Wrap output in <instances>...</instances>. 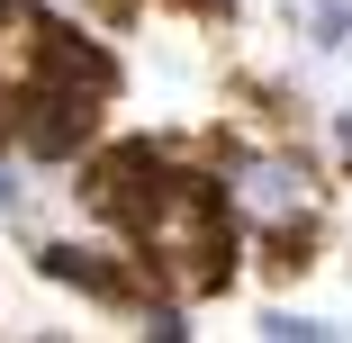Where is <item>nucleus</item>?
Instances as JSON below:
<instances>
[{
    "label": "nucleus",
    "mask_w": 352,
    "mask_h": 343,
    "mask_svg": "<svg viewBox=\"0 0 352 343\" xmlns=\"http://www.w3.org/2000/svg\"><path fill=\"white\" fill-rule=\"evenodd\" d=\"M226 199H235V217L262 226V235L307 226V217H316V181H307L289 154H244V163L226 172Z\"/></svg>",
    "instance_id": "1"
},
{
    "label": "nucleus",
    "mask_w": 352,
    "mask_h": 343,
    "mask_svg": "<svg viewBox=\"0 0 352 343\" xmlns=\"http://www.w3.org/2000/svg\"><path fill=\"white\" fill-rule=\"evenodd\" d=\"M45 280H73V289H91V298H126V271L73 253V244H54V253H45Z\"/></svg>",
    "instance_id": "2"
},
{
    "label": "nucleus",
    "mask_w": 352,
    "mask_h": 343,
    "mask_svg": "<svg viewBox=\"0 0 352 343\" xmlns=\"http://www.w3.org/2000/svg\"><path fill=\"white\" fill-rule=\"evenodd\" d=\"M307 27H316V45H343V36H352V10H343V0H316Z\"/></svg>",
    "instance_id": "3"
},
{
    "label": "nucleus",
    "mask_w": 352,
    "mask_h": 343,
    "mask_svg": "<svg viewBox=\"0 0 352 343\" xmlns=\"http://www.w3.org/2000/svg\"><path fill=\"white\" fill-rule=\"evenodd\" d=\"M271 334H280V343H316L325 325H316V316H271Z\"/></svg>",
    "instance_id": "4"
},
{
    "label": "nucleus",
    "mask_w": 352,
    "mask_h": 343,
    "mask_svg": "<svg viewBox=\"0 0 352 343\" xmlns=\"http://www.w3.org/2000/svg\"><path fill=\"white\" fill-rule=\"evenodd\" d=\"M0 208H19V172L10 163H0Z\"/></svg>",
    "instance_id": "5"
},
{
    "label": "nucleus",
    "mask_w": 352,
    "mask_h": 343,
    "mask_svg": "<svg viewBox=\"0 0 352 343\" xmlns=\"http://www.w3.org/2000/svg\"><path fill=\"white\" fill-rule=\"evenodd\" d=\"M0 10H10V0H0Z\"/></svg>",
    "instance_id": "6"
}]
</instances>
